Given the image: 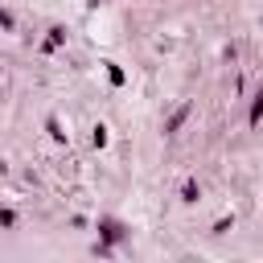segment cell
Masks as SVG:
<instances>
[{
	"label": "cell",
	"mask_w": 263,
	"mask_h": 263,
	"mask_svg": "<svg viewBox=\"0 0 263 263\" xmlns=\"http://www.w3.org/2000/svg\"><path fill=\"white\" fill-rule=\"evenodd\" d=\"M86 5H99V0H86Z\"/></svg>",
	"instance_id": "obj_1"
}]
</instances>
